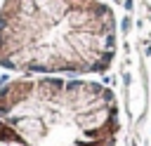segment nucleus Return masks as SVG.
<instances>
[{
  "label": "nucleus",
  "instance_id": "obj_1",
  "mask_svg": "<svg viewBox=\"0 0 151 146\" xmlns=\"http://www.w3.org/2000/svg\"><path fill=\"white\" fill-rule=\"evenodd\" d=\"M116 14L104 0H2L0 66L19 75L85 78L111 68Z\"/></svg>",
  "mask_w": 151,
  "mask_h": 146
},
{
  "label": "nucleus",
  "instance_id": "obj_2",
  "mask_svg": "<svg viewBox=\"0 0 151 146\" xmlns=\"http://www.w3.org/2000/svg\"><path fill=\"white\" fill-rule=\"evenodd\" d=\"M111 87L87 78L19 75L0 85V146H118Z\"/></svg>",
  "mask_w": 151,
  "mask_h": 146
}]
</instances>
